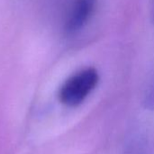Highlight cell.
<instances>
[{
    "label": "cell",
    "mask_w": 154,
    "mask_h": 154,
    "mask_svg": "<svg viewBox=\"0 0 154 154\" xmlns=\"http://www.w3.org/2000/svg\"><path fill=\"white\" fill-rule=\"evenodd\" d=\"M99 81V75L95 68H86L68 78L59 92L60 103L69 107L81 104L95 90Z\"/></svg>",
    "instance_id": "1"
},
{
    "label": "cell",
    "mask_w": 154,
    "mask_h": 154,
    "mask_svg": "<svg viewBox=\"0 0 154 154\" xmlns=\"http://www.w3.org/2000/svg\"><path fill=\"white\" fill-rule=\"evenodd\" d=\"M97 0H73L64 22V32L74 34L80 31L95 12Z\"/></svg>",
    "instance_id": "2"
},
{
    "label": "cell",
    "mask_w": 154,
    "mask_h": 154,
    "mask_svg": "<svg viewBox=\"0 0 154 154\" xmlns=\"http://www.w3.org/2000/svg\"><path fill=\"white\" fill-rule=\"evenodd\" d=\"M143 106L149 111H154V82L144 97Z\"/></svg>",
    "instance_id": "3"
},
{
    "label": "cell",
    "mask_w": 154,
    "mask_h": 154,
    "mask_svg": "<svg viewBox=\"0 0 154 154\" xmlns=\"http://www.w3.org/2000/svg\"><path fill=\"white\" fill-rule=\"evenodd\" d=\"M152 21L154 23V0L152 2Z\"/></svg>",
    "instance_id": "4"
}]
</instances>
